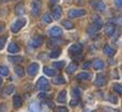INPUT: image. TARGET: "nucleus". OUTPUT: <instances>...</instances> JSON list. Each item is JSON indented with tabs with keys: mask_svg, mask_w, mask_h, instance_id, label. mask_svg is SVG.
Returning <instances> with one entry per match:
<instances>
[{
	"mask_svg": "<svg viewBox=\"0 0 122 112\" xmlns=\"http://www.w3.org/2000/svg\"><path fill=\"white\" fill-rule=\"evenodd\" d=\"M114 31H116V25L114 23L112 22H109L105 25V33L106 35H108V36H111V35H113Z\"/></svg>",
	"mask_w": 122,
	"mask_h": 112,
	"instance_id": "9b49d317",
	"label": "nucleus"
},
{
	"mask_svg": "<svg viewBox=\"0 0 122 112\" xmlns=\"http://www.w3.org/2000/svg\"><path fill=\"white\" fill-rule=\"evenodd\" d=\"M116 23H118V24H121L122 25V17H119V18H116Z\"/></svg>",
	"mask_w": 122,
	"mask_h": 112,
	"instance_id": "79ce46f5",
	"label": "nucleus"
},
{
	"mask_svg": "<svg viewBox=\"0 0 122 112\" xmlns=\"http://www.w3.org/2000/svg\"><path fill=\"white\" fill-rule=\"evenodd\" d=\"M109 101H111L112 103H117V102H118V99H117L116 96H109Z\"/></svg>",
	"mask_w": 122,
	"mask_h": 112,
	"instance_id": "e433bc0d",
	"label": "nucleus"
},
{
	"mask_svg": "<svg viewBox=\"0 0 122 112\" xmlns=\"http://www.w3.org/2000/svg\"><path fill=\"white\" fill-rule=\"evenodd\" d=\"M56 112H68V109L66 107H58L56 110Z\"/></svg>",
	"mask_w": 122,
	"mask_h": 112,
	"instance_id": "c9c22d12",
	"label": "nucleus"
},
{
	"mask_svg": "<svg viewBox=\"0 0 122 112\" xmlns=\"http://www.w3.org/2000/svg\"><path fill=\"white\" fill-rule=\"evenodd\" d=\"M41 8H42V1L41 0H33L31 3V13L37 17L41 12Z\"/></svg>",
	"mask_w": 122,
	"mask_h": 112,
	"instance_id": "f03ea898",
	"label": "nucleus"
},
{
	"mask_svg": "<svg viewBox=\"0 0 122 112\" xmlns=\"http://www.w3.org/2000/svg\"><path fill=\"white\" fill-rule=\"evenodd\" d=\"M0 112H2V106L0 104Z\"/></svg>",
	"mask_w": 122,
	"mask_h": 112,
	"instance_id": "09e8293b",
	"label": "nucleus"
},
{
	"mask_svg": "<svg viewBox=\"0 0 122 112\" xmlns=\"http://www.w3.org/2000/svg\"><path fill=\"white\" fill-rule=\"evenodd\" d=\"M61 53H62L61 50H54L51 54H50V57H51V58H57V57L61 55Z\"/></svg>",
	"mask_w": 122,
	"mask_h": 112,
	"instance_id": "2f4dec72",
	"label": "nucleus"
},
{
	"mask_svg": "<svg viewBox=\"0 0 122 112\" xmlns=\"http://www.w3.org/2000/svg\"><path fill=\"white\" fill-rule=\"evenodd\" d=\"M81 50H82V45L76 43V44L71 45V47H69L68 52H69V54H71V55H77V54H80Z\"/></svg>",
	"mask_w": 122,
	"mask_h": 112,
	"instance_id": "1a4fd4ad",
	"label": "nucleus"
},
{
	"mask_svg": "<svg viewBox=\"0 0 122 112\" xmlns=\"http://www.w3.org/2000/svg\"><path fill=\"white\" fill-rule=\"evenodd\" d=\"M76 69H77V64L75 62H73V63H71V64L67 66V68H66V71H67L68 74H73Z\"/></svg>",
	"mask_w": 122,
	"mask_h": 112,
	"instance_id": "5701e85b",
	"label": "nucleus"
},
{
	"mask_svg": "<svg viewBox=\"0 0 122 112\" xmlns=\"http://www.w3.org/2000/svg\"><path fill=\"white\" fill-rule=\"evenodd\" d=\"M106 84H107L106 76L103 74H98L96 77V80H95V85L98 86V87H101V86H105Z\"/></svg>",
	"mask_w": 122,
	"mask_h": 112,
	"instance_id": "f8f14e48",
	"label": "nucleus"
},
{
	"mask_svg": "<svg viewBox=\"0 0 122 112\" xmlns=\"http://www.w3.org/2000/svg\"><path fill=\"white\" fill-rule=\"evenodd\" d=\"M2 30H3V24L2 23H0V32L2 31Z\"/></svg>",
	"mask_w": 122,
	"mask_h": 112,
	"instance_id": "c03bdc74",
	"label": "nucleus"
},
{
	"mask_svg": "<svg viewBox=\"0 0 122 112\" xmlns=\"http://www.w3.org/2000/svg\"><path fill=\"white\" fill-rule=\"evenodd\" d=\"M92 66H94V68L96 70H100V69H102V68L105 67V64H103V62H102L101 59L96 58L94 62H92Z\"/></svg>",
	"mask_w": 122,
	"mask_h": 112,
	"instance_id": "f3484780",
	"label": "nucleus"
},
{
	"mask_svg": "<svg viewBox=\"0 0 122 112\" xmlns=\"http://www.w3.org/2000/svg\"><path fill=\"white\" fill-rule=\"evenodd\" d=\"M14 71H15V74H17L19 77H23V76H24V68H23L22 66H20V65H18V66L14 67Z\"/></svg>",
	"mask_w": 122,
	"mask_h": 112,
	"instance_id": "b1692460",
	"label": "nucleus"
},
{
	"mask_svg": "<svg viewBox=\"0 0 122 112\" xmlns=\"http://www.w3.org/2000/svg\"><path fill=\"white\" fill-rule=\"evenodd\" d=\"M45 104L46 106H48V108H51V109H53L54 108V103L52 102V101H50V100H45Z\"/></svg>",
	"mask_w": 122,
	"mask_h": 112,
	"instance_id": "4c0bfd02",
	"label": "nucleus"
},
{
	"mask_svg": "<svg viewBox=\"0 0 122 112\" xmlns=\"http://www.w3.org/2000/svg\"><path fill=\"white\" fill-rule=\"evenodd\" d=\"M114 5H116L118 8H122V0H113Z\"/></svg>",
	"mask_w": 122,
	"mask_h": 112,
	"instance_id": "58836bf2",
	"label": "nucleus"
},
{
	"mask_svg": "<svg viewBox=\"0 0 122 112\" xmlns=\"http://www.w3.org/2000/svg\"><path fill=\"white\" fill-rule=\"evenodd\" d=\"M52 17L53 20H60L62 17V8L60 6H55L52 8Z\"/></svg>",
	"mask_w": 122,
	"mask_h": 112,
	"instance_id": "9d476101",
	"label": "nucleus"
},
{
	"mask_svg": "<svg viewBox=\"0 0 122 112\" xmlns=\"http://www.w3.org/2000/svg\"><path fill=\"white\" fill-rule=\"evenodd\" d=\"M86 14V10L84 9H71L68 11V17L69 18H78L82 17Z\"/></svg>",
	"mask_w": 122,
	"mask_h": 112,
	"instance_id": "423d86ee",
	"label": "nucleus"
},
{
	"mask_svg": "<svg viewBox=\"0 0 122 112\" xmlns=\"http://www.w3.org/2000/svg\"><path fill=\"white\" fill-rule=\"evenodd\" d=\"M30 112H42L41 111V107L37 102H32L30 104Z\"/></svg>",
	"mask_w": 122,
	"mask_h": 112,
	"instance_id": "4be33fe9",
	"label": "nucleus"
},
{
	"mask_svg": "<svg viewBox=\"0 0 122 112\" xmlns=\"http://www.w3.org/2000/svg\"><path fill=\"white\" fill-rule=\"evenodd\" d=\"M42 21L44 23H51L52 21H53V19H52L51 18V15H50V14H44V15H43V18H42Z\"/></svg>",
	"mask_w": 122,
	"mask_h": 112,
	"instance_id": "473e14b6",
	"label": "nucleus"
},
{
	"mask_svg": "<svg viewBox=\"0 0 122 112\" xmlns=\"http://www.w3.org/2000/svg\"><path fill=\"white\" fill-rule=\"evenodd\" d=\"M14 12H15V14H17V15H22V14H24V12H25L24 5H23L22 2L18 3L17 6L14 7Z\"/></svg>",
	"mask_w": 122,
	"mask_h": 112,
	"instance_id": "4468645a",
	"label": "nucleus"
},
{
	"mask_svg": "<svg viewBox=\"0 0 122 112\" xmlns=\"http://www.w3.org/2000/svg\"><path fill=\"white\" fill-rule=\"evenodd\" d=\"M66 95H67V92H66V90H63V91H61L58 95H57V102H60V103H65L66 102Z\"/></svg>",
	"mask_w": 122,
	"mask_h": 112,
	"instance_id": "6ab92c4d",
	"label": "nucleus"
},
{
	"mask_svg": "<svg viewBox=\"0 0 122 112\" xmlns=\"http://www.w3.org/2000/svg\"><path fill=\"white\" fill-rule=\"evenodd\" d=\"M8 61L10 63H13V64L22 63L23 62V57H21V56H8Z\"/></svg>",
	"mask_w": 122,
	"mask_h": 112,
	"instance_id": "412c9836",
	"label": "nucleus"
},
{
	"mask_svg": "<svg viewBox=\"0 0 122 112\" xmlns=\"http://www.w3.org/2000/svg\"><path fill=\"white\" fill-rule=\"evenodd\" d=\"M0 75L8 76L9 75V68L7 67V66H0Z\"/></svg>",
	"mask_w": 122,
	"mask_h": 112,
	"instance_id": "c85d7f7f",
	"label": "nucleus"
},
{
	"mask_svg": "<svg viewBox=\"0 0 122 112\" xmlns=\"http://www.w3.org/2000/svg\"><path fill=\"white\" fill-rule=\"evenodd\" d=\"M90 5L95 10H97V11L102 12L106 10V5L103 1H101V0H91Z\"/></svg>",
	"mask_w": 122,
	"mask_h": 112,
	"instance_id": "39448f33",
	"label": "nucleus"
},
{
	"mask_svg": "<svg viewBox=\"0 0 122 112\" xmlns=\"http://www.w3.org/2000/svg\"><path fill=\"white\" fill-rule=\"evenodd\" d=\"M65 66V62H55V63H53V67L54 68H56V69H62L63 67Z\"/></svg>",
	"mask_w": 122,
	"mask_h": 112,
	"instance_id": "7c9ffc66",
	"label": "nucleus"
},
{
	"mask_svg": "<svg viewBox=\"0 0 122 112\" xmlns=\"http://www.w3.org/2000/svg\"><path fill=\"white\" fill-rule=\"evenodd\" d=\"M39 98L40 99H44V100H46V99H47V96L45 95V93H40V95H39Z\"/></svg>",
	"mask_w": 122,
	"mask_h": 112,
	"instance_id": "37998d69",
	"label": "nucleus"
},
{
	"mask_svg": "<svg viewBox=\"0 0 122 112\" xmlns=\"http://www.w3.org/2000/svg\"><path fill=\"white\" fill-rule=\"evenodd\" d=\"M80 96V91L78 88H74L73 89V97H74V99H78Z\"/></svg>",
	"mask_w": 122,
	"mask_h": 112,
	"instance_id": "72a5a7b5",
	"label": "nucleus"
},
{
	"mask_svg": "<svg viewBox=\"0 0 122 112\" xmlns=\"http://www.w3.org/2000/svg\"><path fill=\"white\" fill-rule=\"evenodd\" d=\"M43 71H44L45 75L50 76V77H53V76H55V74H56V71H55L54 69H52V68H50V67H44L43 68Z\"/></svg>",
	"mask_w": 122,
	"mask_h": 112,
	"instance_id": "393cba45",
	"label": "nucleus"
},
{
	"mask_svg": "<svg viewBox=\"0 0 122 112\" xmlns=\"http://www.w3.org/2000/svg\"><path fill=\"white\" fill-rule=\"evenodd\" d=\"M2 78H1V77H0V86H1V85H2Z\"/></svg>",
	"mask_w": 122,
	"mask_h": 112,
	"instance_id": "de8ad7c7",
	"label": "nucleus"
},
{
	"mask_svg": "<svg viewBox=\"0 0 122 112\" xmlns=\"http://www.w3.org/2000/svg\"><path fill=\"white\" fill-rule=\"evenodd\" d=\"M36 87L37 89L43 90V91H47L50 90V85H48V80L44 77H41L39 80H37V84H36Z\"/></svg>",
	"mask_w": 122,
	"mask_h": 112,
	"instance_id": "20e7f679",
	"label": "nucleus"
},
{
	"mask_svg": "<svg viewBox=\"0 0 122 112\" xmlns=\"http://www.w3.org/2000/svg\"><path fill=\"white\" fill-rule=\"evenodd\" d=\"M0 1H1V2H3V3H6V2H9L10 0H0Z\"/></svg>",
	"mask_w": 122,
	"mask_h": 112,
	"instance_id": "a18cd8bd",
	"label": "nucleus"
},
{
	"mask_svg": "<svg viewBox=\"0 0 122 112\" xmlns=\"http://www.w3.org/2000/svg\"><path fill=\"white\" fill-rule=\"evenodd\" d=\"M92 19H94V23L87 29V32H88L89 34H94L95 32L99 31L100 29L102 28V21H101V19H100V17H98V15L95 14V15H92Z\"/></svg>",
	"mask_w": 122,
	"mask_h": 112,
	"instance_id": "f257e3e1",
	"label": "nucleus"
},
{
	"mask_svg": "<svg viewBox=\"0 0 122 112\" xmlns=\"http://www.w3.org/2000/svg\"><path fill=\"white\" fill-rule=\"evenodd\" d=\"M43 43V39L41 36H34L33 39L30 40V42H29V45L31 46L32 48H37L40 47L41 45Z\"/></svg>",
	"mask_w": 122,
	"mask_h": 112,
	"instance_id": "6e6552de",
	"label": "nucleus"
},
{
	"mask_svg": "<svg viewBox=\"0 0 122 112\" xmlns=\"http://www.w3.org/2000/svg\"><path fill=\"white\" fill-rule=\"evenodd\" d=\"M103 53H105L107 56H109V57H112V56L116 54V50L111 47L110 45H105V47H103Z\"/></svg>",
	"mask_w": 122,
	"mask_h": 112,
	"instance_id": "2eb2a0df",
	"label": "nucleus"
},
{
	"mask_svg": "<svg viewBox=\"0 0 122 112\" xmlns=\"http://www.w3.org/2000/svg\"><path fill=\"white\" fill-rule=\"evenodd\" d=\"M19 51H20V47L18 46L17 43H14V42L9 43V45H8V52L9 53H18Z\"/></svg>",
	"mask_w": 122,
	"mask_h": 112,
	"instance_id": "dca6fc26",
	"label": "nucleus"
},
{
	"mask_svg": "<svg viewBox=\"0 0 122 112\" xmlns=\"http://www.w3.org/2000/svg\"><path fill=\"white\" fill-rule=\"evenodd\" d=\"M13 107L14 108H17V109H19V108L22 107V99H21L20 96L15 95L13 97Z\"/></svg>",
	"mask_w": 122,
	"mask_h": 112,
	"instance_id": "aec40b11",
	"label": "nucleus"
},
{
	"mask_svg": "<svg viewBox=\"0 0 122 112\" xmlns=\"http://www.w3.org/2000/svg\"><path fill=\"white\" fill-rule=\"evenodd\" d=\"M71 107H75V106H77V104H78V99H74V100H71Z\"/></svg>",
	"mask_w": 122,
	"mask_h": 112,
	"instance_id": "a19ab883",
	"label": "nucleus"
},
{
	"mask_svg": "<svg viewBox=\"0 0 122 112\" xmlns=\"http://www.w3.org/2000/svg\"><path fill=\"white\" fill-rule=\"evenodd\" d=\"M121 68H122V66H121Z\"/></svg>",
	"mask_w": 122,
	"mask_h": 112,
	"instance_id": "8fccbe9b",
	"label": "nucleus"
},
{
	"mask_svg": "<svg viewBox=\"0 0 122 112\" xmlns=\"http://www.w3.org/2000/svg\"><path fill=\"white\" fill-rule=\"evenodd\" d=\"M6 42H7V37L3 36L0 39V50H2L5 47V45H6Z\"/></svg>",
	"mask_w": 122,
	"mask_h": 112,
	"instance_id": "f704fd0d",
	"label": "nucleus"
},
{
	"mask_svg": "<svg viewBox=\"0 0 122 112\" xmlns=\"http://www.w3.org/2000/svg\"><path fill=\"white\" fill-rule=\"evenodd\" d=\"M39 70V64L37 63H32L30 66L28 67V74L30 76H35Z\"/></svg>",
	"mask_w": 122,
	"mask_h": 112,
	"instance_id": "ddd939ff",
	"label": "nucleus"
},
{
	"mask_svg": "<svg viewBox=\"0 0 122 112\" xmlns=\"http://www.w3.org/2000/svg\"><path fill=\"white\" fill-rule=\"evenodd\" d=\"M63 26L67 30H71V29H74V23L71 22L69 20H65V21H63Z\"/></svg>",
	"mask_w": 122,
	"mask_h": 112,
	"instance_id": "a878e982",
	"label": "nucleus"
},
{
	"mask_svg": "<svg viewBox=\"0 0 122 112\" xmlns=\"http://www.w3.org/2000/svg\"><path fill=\"white\" fill-rule=\"evenodd\" d=\"M91 78V74L86 73V71H82V73H79L76 76L77 80H88V79Z\"/></svg>",
	"mask_w": 122,
	"mask_h": 112,
	"instance_id": "a211bd4d",
	"label": "nucleus"
},
{
	"mask_svg": "<svg viewBox=\"0 0 122 112\" xmlns=\"http://www.w3.org/2000/svg\"><path fill=\"white\" fill-rule=\"evenodd\" d=\"M51 2H53V3H56V2H58V0H51Z\"/></svg>",
	"mask_w": 122,
	"mask_h": 112,
	"instance_id": "49530a36",
	"label": "nucleus"
},
{
	"mask_svg": "<svg viewBox=\"0 0 122 112\" xmlns=\"http://www.w3.org/2000/svg\"><path fill=\"white\" fill-rule=\"evenodd\" d=\"M25 24H26V20L23 19V18H20V19H18L17 21L11 25V31L13 32V33H17V32L20 31Z\"/></svg>",
	"mask_w": 122,
	"mask_h": 112,
	"instance_id": "7ed1b4c3",
	"label": "nucleus"
},
{
	"mask_svg": "<svg viewBox=\"0 0 122 112\" xmlns=\"http://www.w3.org/2000/svg\"><path fill=\"white\" fill-rule=\"evenodd\" d=\"M112 88H113V90L116 91L117 93H119V95H122V85H120V84H114Z\"/></svg>",
	"mask_w": 122,
	"mask_h": 112,
	"instance_id": "c756f323",
	"label": "nucleus"
},
{
	"mask_svg": "<svg viewBox=\"0 0 122 112\" xmlns=\"http://www.w3.org/2000/svg\"><path fill=\"white\" fill-rule=\"evenodd\" d=\"M62 34H63V31H62V29H61L60 26H53V28H51L50 30H48V35H50L51 37H53V39L60 37Z\"/></svg>",
	"mask_w": 122,
	"mask_h": 112,
	"instance_id": "0eeeda50",
	"label": "nucleus"
},
{
	"mask_svg": "<svg viewBox=\"0 0 122 112\" xmlns=\"http://www.w3.org/2000/svg\"><path fill=\"white\" fill-rule=\"evenodd\" d=\"M14 91V86L13 85H8L6 88H5V93L6 95H11Z\"/></svg>",
	"mask_w": 122,
	"mask_h": 112,
	"instance_id": "cd10ccee",
	"label": "nucleus"
},
{
	"mask_svg": "<svg viewBox=\"0 0 122 112\" xmlns=\"http://www.w3.org/2000/svg\"><path fill=\"white\" fill-rule=\"evenodd\" d=\"M90 66H91V62H86L85 64L82 65V68H84V69H88Z\"/></svg>",
	"mask_w": 122,
	"mask_h": 112,
	"instance_id": "ea45409f",
	"label": "nucleus"
},
{
	"mask_svg": "<svg viewBox=\"0 0 122 112\" xmlns=\"http://www.w3.org/2000/svg\"><path fill=\"white\" fill-rule=\"evenodd\" d=\"M53 82H54L55 85H64L66 81H65V79H64V77H62V76H57L56 78L53 80Z\"/></svg>",
	"mask_w": 122,
	"mask_h": 112,
	"instance_id": "bb28decb",
	"label": "nucleus"
}]
</instances>
